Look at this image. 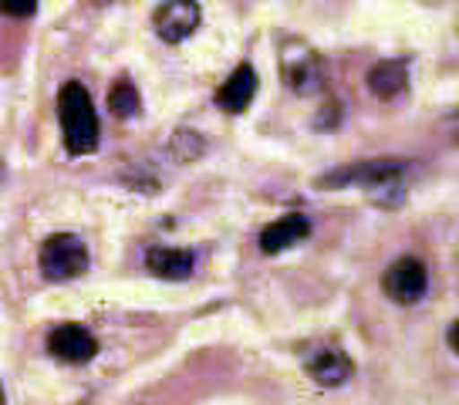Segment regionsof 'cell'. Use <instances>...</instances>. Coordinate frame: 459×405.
<instances>
[{"label":"cell","instance_id":"6da1fadb","mask_svg":"<svg viewBox=\"0 0 459 405\" xmlns=\"http://www.w3.org/2000/svg\"><path fill=\"white\" fill-rule=\"evenodd\" d=\"M412 166L405 159H365L355 166H342L331 169L328 176L317 179V189H342V186H361L368 189L375 200H382L385 206H395V200L405 189V173Z\"/></svg>","mask_w":459,"mask_h":405},{"label":"cell","instance_id":"7a4b0ae2","mask_svg":"<svg viewBox=\"0 0 459 405\" xmlns=\"http://www.w3.org/2000/svg\"><path fill=\"white\" fill-rule=\"evenodd\" d=\"M57 122L72 156H91L99 149V112L82 82H65L57 88Z\"/></svg>","mask_w":459,"mask_h":405},{"label":"cell","instance_id":"3957f363","mask_svg":"<svg viewBox=\"0 0 459 405\" xmlns=\"http://www.w3.org/2000/svg\"><path fill=\"white\" fill-rule=\"evenodd\" d=\"M281 82H284L287 91L294 95H321L325 88V58L317 55L307 41H290L281 44Z\"/></svg>","mask_w":459,"mask_h":405},{"label":"cell","instance_id":"277c9868","mask_svg":"<svg viewBox=\"0 0 459 405\" xmlns=\"http://www.w3.org/2000/svg\"><path fill=\"white\" fill-rule=\"evenodd\" d=\"M38 267H41L44 280H51V284H65V280L82 277L88 271L85 240L74 237V233H51L41 244Z\"/></svg>","mask_w":459,"mask_h":405},{"label":"cell","instance_id":"5b68a950","mask_svg":"<svg viewBox=\"0 0 459 405\" xmlns=\"http://www.w3.org/2000/svg\"><path fill=\"white\" fill-rule=\"evenodd\" d=\"M382 290L395 304H416L429 290V271L419 257H399L382 277Z\"/></svg>","mask_w":459,"mask_h":405},{"label":"cell","instance_id":"8992f818","mask_svg":"<svg viewBox=\"0 0 459 405\" xmlns=\"http://www.w3.org/2000/svg\"><path fill=\"white\" fill-rule=\"evenodd\" d=\"M48 351L65 365H88L99 355V341L85 324H57L48 332Z\"/></svg>","mask_w":459,"mask_h":405},{"label":"cell","instance_id":"52a82bcc","mask_svg":"<svg viewBox=\"0 0 459 405\" xmlns=\"http://www.w3.org/2000/svg\"><path fill=\"white\" fill-rule=\"evenodd\" d=\"M200 4H193V0H166L152 14V28L166 44H179L200 28Z\"/></svg>","mask_w":459,"mask_h":405},{"label":"cell","instance_id":"ba28073f","mask_svg":"<svg viewBox=\"0 0 459 405\" xmlns=\"http://www.w3.org/2000/svg\"><path fill=\"white\" fill-rule=\"evenodd\" d=\"M311 237V220L304 217V213H284L281 220H273L267 223L264 230H260V254H267V257H277V254H284L290 250L294 244H301Z\"/></svg>","mask_w":459,"mask_h":405},{"label":"cell","instance_id":"9c48e42d","mask_svg":"<svg viewBox=\"0 0 459 405\" xmlns=\"http://www.w3.org/2000/svg\"><path fill=\"white\" fill-rule=\"evenodd\" d=\"M254 95H257V72L244 61V65H237V68H233V74H230L223 85L216 88L213 101H216V108H220V112H227V116H240V112L250 108Z\"/></svg>","mask_w":459,"mask_h":405},{"label":"cell","instance_id":"30bf717a","mask_svg":"<svg viewBox=\"0 0 459 405\" xmlns=\"http://www.w3.org/2000/svg\"><path fill=\"white\" fill-rule=\"evenodd\" d=\"M304 368H307V375L315 378L317 385H325V389H338V385H344V382L351 378V372H355L351 358L334 345H325V348H317V351H311V355L304 358Z\"/></svg>","mask_w":459,"mask_h":405},{"label":"cell","instance_id":"8fae6325","mask_svg":"<svg viewBox=\"0 0 459 405\" xmlns=\"http://www.w3.org/2000/svg\"><path fill=\"white\" fill-rule=\"evenodd\" d=\"M145 267H149V274L162 277V280H186L196 271V254L183 250V246H149Z\"/></svg>","mask_w":459,"mask_h":405},{"label":"cell","instance_id":"7c38bea8","mask_svg":"<svg viewBox=\"0 0 459 405\" xmlns=\"http://www.w3.org/2000/svg\"><path fill=\"white\" fill-rule=\"evenodd\" d=\"M365 85H368V91H372L375 99H395V95H402L409 88V65L395 58L378 61V65L368 68Z\"/></svg>","mask_w":459,"mask_h":405},{"label":"cell","instance_id":"4fadbf2b","mask_svg":"<svg viewBox=\"0 0 459 405\" xmlns=\"http://www.w3.org/2000/svg\"><path fill=\"white\" fill-rule=\"evenodd\" d=\"M203 152H206V139L196 129H176L169 135V142H166V156L172 162H179V166L196 162Z\"/></svg>","mask_w":459,"mask_h":405},{"label":"cell","instance_id":"5bb4252c","mask_svg":"<svg viewBox=\"0 0 459 405\" xmlns=\"http://www.w3.org/2000/svg\"><path fill=\"white\" fill-rule=\"evenodd\" d=\"M108 112L115 118H135L143 112V99H139V88L132 85L129 78H118L108 88Z\"/></svg>","mask_w":459,"mask_h":405},{"label":"cell","instance_id":"9a60e30c","mask_svg":"<svg viewBox=\"0 0 459 405\" xmlns=\"http://www.w3.org/2000/svg\"><path fill=\"white\" fill-rule=\"evenodd\" d=\"M0 14H7V17L38 14V0H0Z\"/></svg>","mask_w":459,"mask_h":405},{"label":"cell","instance_id":"2e32d148","mask_svg":"<svg viewBox=\"0 0 459 405\" xmlns=\"http://www.w3.org/2000/svg\"><path fill=\"white\" fill-rule=\"evenodd\" d=\"M449 348H453V351H456V321H453V324H449Z\"/></svg>","mask_w":459,"mask_h":405},{"label":"cell","instance_id":"e0dca14e","mask_svg":"<svg viewBox=\"0 0 459 405\" xmlns=\"http://www.w3.org/2000/svg\"><path fill=\"white\" fill-rule=\"evenodd\" d=\"M4 402H7V399H4V385H0V405H4Z\"/></svg>","mask_w":459,"mask_h":405}]
</instances>
